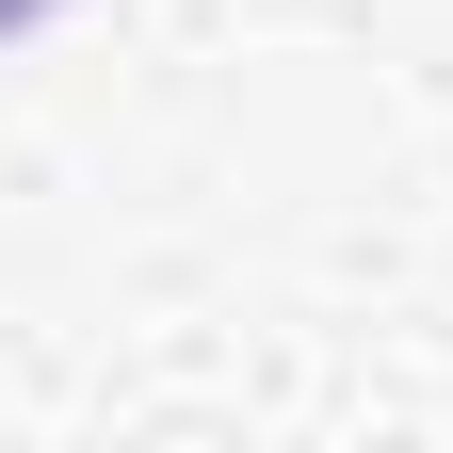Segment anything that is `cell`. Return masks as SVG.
I'll return each instance as SVG.
<instances>
[{
	"mask_svg": "<svg viewBox=\"0 0 453 453\" xmlns=\"http://www.w3.org/2000/svg\"><path fill=\"white\" fill-rule=\"evenodd\" d=\"M33 17H49V0H0V33H33Z\"/></svg>",
	"mask_w": 453,
	"mask_h": 453,
	"instance_id": "1",
	"label": "cell"
}]
</instances>
